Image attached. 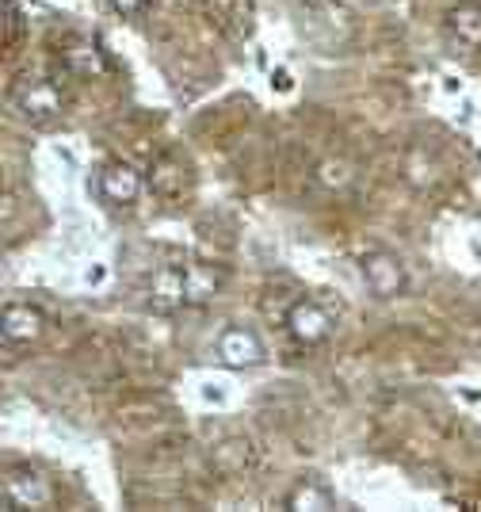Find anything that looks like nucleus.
<instances>
[{"instance_id": "nucleus-5", "label": "nucleus", "mask_w": 481, "mask_h": 512, "mask_svg": "<svg viewBox=\"0 0 481 512\" xmlns=\"http://www.w3.org/2000/svg\"><path fill=\"white\" fill-rule=\"evenodd\" d=\"M146 302H149V310H157V314L188 310V283H184V268H157V272L149 276Z\"/></svg>"}, {"instance_id": "nucleus-11", "label": "nucleus", "mask_w": 481, "mask_h": 512, "mask_svg": "<svg viewBox=\"0 0 481 512\" xmlns=\"http://www.w3.org/2000/svg\"><path fill=\"white\" fill-rule=\"evenodd\" d=\"M184 283H188V306H207L222 291V272L210 264H191L184 268Z\"/></svg>"}, {"instance_id": "nucleus-9", "label": "nucleus", "mask_w": 481, "mask_h": 512, "mask_svg": "<svg viewBox=\"0 0 481 512\" xmlns=\"http://www.w3.org/2000/svg\"><path fill=\"white\" fill-rule=\"evenodd\" d=\"M62 62H65V69H69L73 77H100V73L107 69L100 46L88 43V39H73V43H65Z\"/></svg>"}, {"instance_id": "nucleus-14", "label": "nucleus", "mask_w": 481, "mask_h": 512, "mask_svg": "<svg viewBox=\"0 0 481 512\" xmlns=\"http://www.w3.org/2000/svg\"><path fill=\"white\" fill-rule=\"evenodd\" d=\"M317 180H321L329 192H344V188L356 180V169H352L348 161H340V157H329V161L317 165Z\"/></svg>"}, {"instance_id": "nucleus-15", "label": "nucleus", "mask_w": 481, "mask_h": 512, "mask_svg": "<svg viewBox=\"0 0 481 512\" xmlns=\"http://www.w3.org/2000/svg\"><path fill=\"white\" fill-rule=\"evenodd\" d=\"M436 165H428L424 161V153H409V161H405V176H409V184H417V188H428L432 180H436Z\"/></svg>"}, {"instance_id": "nucleus-16", "label": "nucleus", "mask_w": 481, "mask_h": 512, "mask_svg": "<svg viewBox=\"0 0 481 512\" xmlns=\"http://www.w3.org/2000/svg\"><path fill=\"white\" fill-rule=\"evenodd\" d=\"M16 23L23 27V12L16 16V0H4V39H16Z\"/></svg>"}, {"instance_id": "nucleus-17", "label": "nucleus", "mask_w": 481, "mask_h": 512, "mask_svg": "<svg viewBox=\"0 0 481 512\" xmlns=\"http://www.w3.org/2000/svg\"><path fill=\"white\" fill-rule=\"evenodd\" d=\"M111 4H115V8L123 12V16H134V12H138V8L146 4V0H111Z\"/></svg>"}, {"instance_id": "nucleus-6", "label": "nucleus", "mask_w": 481, "mask_h": 512, "mask_svg": "<svg viewBox=\"0 0 481 512\" xmlns=\"http://www.w3.org/2000/svg\"><path fill=\"white\" fill-rule=\"evenodd\" d=\"M96 188H100V195H104L107 203L130 207L142 195V172L130 169L126 161H107L104 169L96 172Z\"/></svg>"}, {"instance_id": "nucleus-8", "label": "nucleus", "mask_w": 481, "mask_h": 512, "mask_svg": "<svg viewBox=\"0 0 481 512\" xmlns=\"http://www.w3.org/2000/svg\"><path fill=\"white\" fill-rule=\"evenodd\" d=\"M42 329H46V318H42L39 306H31V302H8V306H4V321H0L4 344L39 341Z\"/></svg>"}, {"instance_id": "nucleus-2", "label": "nucleus", "mask_w": 481, "mask_h": 512, "mask_svg": "<svg viewBox=\"0 0 481 512\" xmlns=\"http://www.w3.org/2000/svg\"><path fill=\"white\" fill-rule=\"evenodd\" d=\"M12 107L31 123H54L62 115L65 96L50 77H20L12 85Z\"/></svg>"}, {"instance_id": "nucleus-13", "label": "nucleus", "mask_w": 481, "mask_h": 512, "mask_svg": "<svg viewBox=\"0 0 481 512\" xmlns=\"http://www.w3.org/2000/svg\"><path fill=\"white\" fill-rule=\"evenodd\" d=\"M287 509H294V512H325V509H336V497H333V490H329L325 482L306 478L302 486H294V490H291V497H287Z\"/></svg>"}, {"instance_id": "nucleus-7", "label": "nucleus", "mask_w": 481, "mask_h": 512, "mask_svg": "<svg viewBox=\"0 0 481 512\" xmlns=\"http://www.w3.org/2000/svg\"><path fill=\"white\" fill-rule=\"evenodd\" d=\"M359 272H363L367 287L375 291L378 299H394V295H401V287H405V272H401V264L390 253H382V249H378V253H363Z\"/></svg>"}, {"instance_id": "nucleus-3", "label": "nucleus", "mask_w": 481, "mask_h": 512, "mask_svg": "<svg viewBox=\"0 0 481 512\" xmlns=\"http://www.w3.org/2000/svg\"><path fill=\"white\" fill-rule=\"evenodd\" d=\"M214 356L222 367H230V371H249L256 363L264 360V348H260V337L252 333V329H241V325H230L218 344H214Z\"/></svg>"}, {"instance_id": "nucleus-10", "label": "nucleus", "mask_w": 481, "mask_h": 512, "mask_svg": "<svg viewBox=\"0 0 481 512\" xmlns=\"http://www.w3.org/2000/svg\"><path fill=\"white\" fill-rule=\"evenodd\" d=\"M146 184L153 188L157 195H184L188 192V172L180 169L172 157H157L153 165H149V172H146Z\"/></svg>"}, {"instance_id": "nucleus-4", "label": "nucleus", "mask_w": 481, "mask_h": 512, "mask_svg": "<svg viewBox=\"0 0 481 512\" xmlns=\"http://www.w3.org/2000/svg\"><path fill=\"white\" fill-rule=\"evenodd\" d=\"M287 333L298 344H321L333 333V314L314 299L294 302L291 310H287Z\"/></svg>"}, {"instance_id": "nucleus-12", "label": "nucleus", "mask_w": 481, "mask_h": 512, "mask_svg": "<svg viewBox=\"0 0 481 512\" xmlns=\"http://www.w3.org/2000/svg\"><path fill=\"white\" fill-rule=\"evenodd\" d=\"M447 27L462 46L481 50V4H455L447 12Z\"/></svg>"}, {"instance_id": "nucleus-1", "label": "nucleus", "mask_w": 481, "mask_h": 512, "mask_svg": "<svg viewBox=\"0 0 481 512\" xmlns=\"http://www.w3.org/2000/svg\"><path fill=\"white\" fill-rule=\"evenodd\" d=\"M0 505H4V512L50 509V505H54V482H50L39 467L16 463V467L4 470V478H0Z\"/></svg>"}]
</instances>
